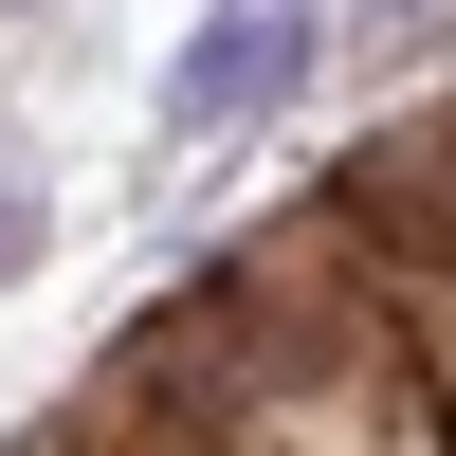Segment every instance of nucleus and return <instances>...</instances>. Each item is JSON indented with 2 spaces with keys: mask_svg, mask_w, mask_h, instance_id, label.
<instances>
[{
  "mask_svg": "<svg viewBox=\"0 0 456 456\" xmlns=\"http://www.w3.org/2000/svg\"><path fill=\"white\" fill-rule=\"evenodd\" d=\"M311 55H329V0H201V37L165 55V146L274 128V110L311 92Z\"/></svg>",
  "mask_w": 456,
  "mask_h": 456,
  "instance_id": "f257e3e1",
  "label": "nucleus"
},
{
  "mask_svg": "<svg viewBox=\"0 0 456 456\" xmlns=\"http://www.w3.org/2000/svg\"><path fill=\"white\" fill-rule=\"evenodd\" d=\"M37 256H55V183H37V146L0 128V292H19Z\"/></svg>",
  "mask_w": 456,
  "mask_h": 456,
  "instance_id": "f03ea898",
  "label": "nucleus"
}]
</instances>
